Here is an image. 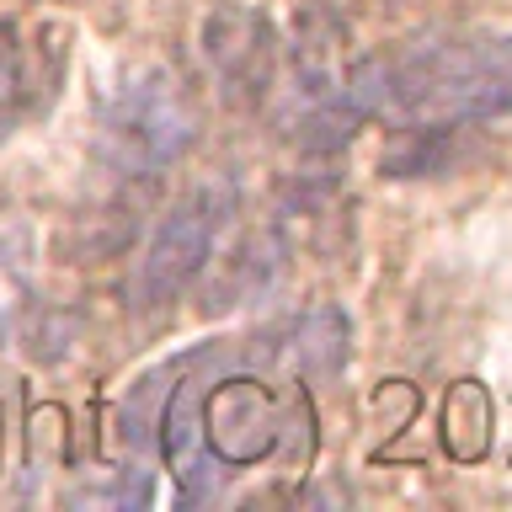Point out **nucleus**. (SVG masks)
Segmentation results:
<instances>
[{"mask_svg":"<svg viewBox=\"0 0 512 512\" xmlns=\"http://www.w3.org/2000/svg\"><path fill=\"white\" fill-rule=\"evenodd\" d=\"M230 214H235L230 176L198 182L160 214V224L150 230L144 256H139V299H144V310H166L171 299H182L187 288L203 278V267H208V256H214L219 230L230 224Z\"/></svg>","mask_w":512,"mask_h":512,"instance_id":"3","label":"nucleus"},{"mask_svg":"<svg viewBox=\"0 0 512 512\" xmlns=\"http://www.w3.org/2000/svg\"><path fill=\"white\" fill-rule=\"evenodd\" d=\"M347 342H352L347 310L331 304V299H320L288 326V342H272V358H288L304 379L326 384V379H336L347 368V352H352Z\"/></svg>","mask_w":512,"mask_h":512,"instance_id":"10","label":"nucleus"},{"mask_svg":"<svg viewBox=\"0 0 512 512\" xmlns=\"http://www.w3.org/2000/svg\"><path fill=\"white\" fill-rule=\"evenodd\" d=\"M278 272H283V240L278 235H246L230 256H224L219 283H214L219 299H208V304H219V310L246 304L256 294H267V288L278 283Z\"/></svg>","mask_w":512,"mask_h":512,"instance_id":"11","label":"nucleus"},{"mask_svg":"<svg viewBox=\"0 0 512 512\" xmlns=\"http://www.w3.org/2000/svg\"><path fill=\"white\" fill-rule=\"evenodd\" d=\"M347 96L384 123H491L512 112V38L454 32L352 59Z\"/></svg>","mask_w":512,"mask_h":512,"instance_id":"1","label":"nucleus"},{"mask_svg":"<svg viewBox=\"0 0 512 512\" xmlns=\"http://www.w3.org/2000/svg\"><path fill=\"white\" fill-rule=\"evenodd\" d=\"M176 368H182V358L176 363H160L150 368V374H139L134 384H128V395H123V438L134 443V448H150L155 443V422H160V400H166L171 390V379H176Z\"/></svg>","mask_w":512,"mask_h":512,"instance_id":"13","label":"nucleus"},{"mask_svg":"<svg viewBox=\"0 0 512 512\" xmlns=\"http://www.w3.org/2000/svg\"><path fill=\"white\" fill-rule=\"evenodd\" d=\"M64 75L59 27H27L0 16V144L54 102Z\"/></svg>","mask_w":512,"mask_h":512,"instance_id":"7","label":"nucleus"},{"mask_svg":"<svg viewBox=\"0 0 512 512\" xmlns=\"http://www.w3.org/2000/svg\"><path fill=\"white\" fill-rule=\"evenodd\" d=\"M240 352L230 347H198L187 352L182 368H176L166 400H160V422H155V448L166 454L171 464V480L182 486L187 502H214L219 496V459L208 448V432H203V395L214 374L235 368Z\"/></svg>","mask_w":512,"mask_h":512,"instance_id":"4","label":"nucleus"},{"mask_svg":"<svg viewBox=\"0 0 512 512\" xmlns=\"http://www.w3.org/2000/svg\"><path fill=\"white\" fill-rule=\"evenodd\" d=\"M203 432L224 470H246L283 443V406L262 379L224 368L203 395Z\"/></svg>","mask_w":512,"mask_h":512,"instance_id":"6","label":"nucleus"},{"mask_svg":"<svg viewBox=\"0 0 512 512\" xmlns=\"http://www.w3.org/2000/svg\"><path fill=\"white\" fill-rule=\"evenodd\" d=\"M352 48H347V22L336 16L326 0H304L294 16V43H288V59H294V107L304 102H326L347 86L352 70Z\"/></svg>","mask_w":512,"mask_h":512,"instance_id":"8","label":"nucleus"},{"mask_svg":"<svg viewBox=\"0 0 512 512\" xmlns=\"http://www.w3.org/2000/svg\"><path fill=\"white\" fill-rule=\"evenodd\" d=\"M443 443L454 459H480L491 443V411H486V390L480 384H459L443 406Z\"/></svg>","mask_w":512,"mask_h":512,"instance_id":"12","label":"nucleus"},{"mask_svg":"<svg viewBox=\"0 0 512 512\" xmlns=\"http://www.w3.org/2000/svg\"><path fill=\"white\" fill-rule=\"evenodd\" d=\"M198 139V102H192L187 80L166 64H144L112 91L96 128V160L118 187H144Z\"/></svg>","mask_w":512,"mask_h":512,"instance_id":"2","label":"nucleus"},{"mask_svg":"<svg viewBox=\"0 0 512 512\" xmlns=\"http://www.w3.org/2000/svg\"><path fill=\"white\" fill-rule=\"evenodd\" d=\"M395 134L379 150L384 176H448L475 155V123H390Z\"/></svg>","mask_w":512,"mask_h":512,"instance_id":"9","label":"nucleus"},{"mask_svg":"<svg viewBox=\"0 0 512 512\" xmlns=\"http://www.w3.org/2000/svg\"><path fill=\"white\" fill-rule=\"evenodd\" d=\"M203 64L230 107H262L278 80V32L262 11L224 0L203 16Z\"/></svg>","mask_w":512,"mask_h":512,"instance_id":"5","label":"nucleus"}]
</instances>
